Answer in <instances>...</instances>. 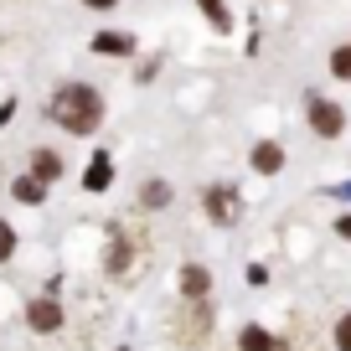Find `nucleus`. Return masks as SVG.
<instances>
[{
  "label": "nucleus",
  "mask_w": 351,
  "mask_h": 351,
  "mask_svg": "<svg viewBox=\"0 0 351 351\" xmlns=\"http://www.w3.org/2000/svg\"><path fill=\"white\" fill-rule=\"evenodd\" d=\"M310 130H315L320 140H336V134L346 130V114H341V104H330V99H310Z\"/></svg>",
  "instance_id": "f03ea898"
},
{
  "label": "nucleus",
  "mask_w": 351,
  "mask_h": 351,
  "mask_svg": "<svg viewBox=\"0 0 351 351\" xmlns=\"http://www.w3.org/2000/svg\"><path fill=\"white\" fill-rule=\"evenodd\" d=\"M32 176L42 181V186H47V181H57V176H62V155H57V150H36L32 155Z\"/></svg>",
  "instance_id": "6e6552de"
},
{
  "label": "nucleus",
  "mask_w": 351,
  "mask_h": 351,
  "mask_svg": "<svg viewBox=\"0 0 351 351\" xmlns=\"http://www.w3.org/2000/svg\"><path fill=\"white\" fill-rule=\"evenodd\" d=\"M93 52H99V57H130L134 36L130 32H93Z\"/></svg>",
  "instance_id": "39448f33"
},
{
  "label": "nucleus",
  "mask_w": 351,
  "mask_h": 351,
  "mask_svg": "<svg viewBox=\"0 0 351 351\" xmlns=\"http://www.w3.org/2000/svg\"><path fill=\"white\" fill-rule=\"evenodd\" d=\"M330 73H336L341 83H351V42H346V47H336V52H330Z\"/></svg>",
  "instance_id": "ddd939ff"
},
{
  "label": "nucleus",
  "mask_w": 351,
  "mask_h": 351,
  "mask_svg": "<svg viewBox=\"0 0 351 351\" xmlns=\"http://www.w3.org/2000/svg\"><path fill=\"white\" fill-rule=\"evenodd\" d=\"M336 232H341V238H351V217H341V222H336Z\"/></svg>",
  "instance_id": "a211bd4d"
},
{
  "label": "nucleus",
  "mask_w": 351,
  "mask_h": 351,
  "mask_svg": "<svg viewBox=\"0 0 351 351\" xmlns=\"http://www.w3.org/2000/svg\"><path fill=\"white\" fill-rule=\"evenodd\" d=\"M202 11L212 16V26H228V11H222V0H202Z\"/></svg>",
  "instance_id": "dca6fc26"
},
{
  "label": "nucleus",
  "mask_w": 351,
  "mask_h": 351,
  "mask_svg": "<svg viewBox=\"0 0 351 351\" xmlns=\"http://www.w3.org/2000/svg\"><path fill=\"white\" fill-rule=\"evenodd\" d=\"M336 346H341V351H351V315H341V320H336Z\"/></svg>",
  "instance_id": "2eb2a0df"
},
{
  "label": "nucleus",
  "mask_w": 351,
  "mask_h": 351,
  "mask_svg": "<svg viewBox=\"0 0 351 351\" xmlns=\"http://www.w3.org/2000/svg\"><path fill=\"white\" fill-rule=\"evenodd\" d=\"M11 253H16V228H11L5 217H0V263L11 258Z\"/></svg>",
  "instance_id": "4468645a"
},
{
  "label": "nucleus",
  "mask_w": 351,
  "mask_h": 351,
  "mask_svg": "<svg viewBox=\"0 0 351 351\" xmlns=\"http://www.w3.org/2000/svg\"><path fill=\"white\" fill-rule=\"evenodd\" d=\"M26 326H32V330H42V336H52V330H62V305H57L52 295L32 300V305H26Z\"/></svg>",
  "instance_id": "7ed1b4c3"
},
{
  "label": "nucleus",
  "mask_w": 351,
  "mask_h": 351,
  "mask_svg": "<svg viewBox=\"0 0 351 351\" xmlns=\"http://www.w3.org/2000/svg\"><path fill=\"white\" fill-rule=\"evenodd\" d=\"M207 212H212V222H238V191L212 186L207 191Z\"/></svg>",
  "instance_id": "20e7f679"
},
{
  "label": "nucleus",
  "mask_w": 351,
  "mask_h": 351,
  "mask_svg": "<svg viewBox=\"0 0 351 351\" xmlns=\"http://www.w3.org/2000/svg\"><path fill=\"white\" fill-rule=\"evenodd\" d=\"M11 191H16V202H26V207H42V197H47V186L36 181V176H21Z\"/></svg>",
  "instance_id": "9b49d317"
},
{
  "label": "nucleus",
  "mask_w": 351,
  "mask_h": 351,
  "mask_svg": "<svg viewBox=\"0 0 351 351\" xmlns=\"http://www.w3.org/2000/svg\"><path fill=\"white\" fill-rule=\"evenodd\" d=\"M207 289H212V274L202 269V263H186V269H181V295H186V300H202Z\"/></svg>",
  "instance_id": "0eeeda50"
},
{
  "label": "nucleus",
  "mask_w": 351,
  "mask_h": 351,
  "mask_svg": "<svg viewBox=\"0 0 351 351\" xmlns=\"http://www.w3.org/2000/svg\"><path fill=\"white\" fill-rule=\"evenodd\" d=\"M238 346H243V351H285V341H274V336H269V330L248 326V330H243V336H238Z\"/></svg>",
  "instance_id": "9d476101"
},
{
  "label": "nucleus",
  "mask_w": 351,
  "mask_h": 351,
  "mask_svg": "<svg viewBox=\"0 0 351 351\" xmlns=\"http://www.w3.org/2000/svg\"><path fill=\"white\" fill-rule=\"evenodd\" d=\"M88 11H114V5H119V0H83Z\"/></svg>",
  "instance_id": "f3484780"
},
{
  "label": "nucleus",
  "mask_w": 351,
  "mask_h": 351,
  "mask_svg": "<svg viewBox=\"0 0 351 351\" xmlns=\"http://www.w3.org/2000/svg\"><path fill=\"white\" fill-rule=\"evenodd\" d=\"M52 119L62 124L67 134H93L104 124V99H99V88H88V83H62L52 93Z\"/></svg>",
  "instance_id": "f257e3e1"
},
{
  "label": "nucleus",
  "mask_w": 351,
  "mask_h": 351,
  "mask_svg": "<svg viewBox=\"0 0 351 351\" xmlns=\"http://www.w3.org/2000/svg\"><path fill=\"white\" fill-rule=\"evenodd\" d=\"M253 171H263V176H274V171H285V150L279 145H253Z\"/></svg>",
  "instance_id": "1a4fd4ad"
},
{
  "label": "nucleus",
  "mask_w": 351,
  "mask_h": 351,
  "mask_svg": "<svg viewBox=\"0 0 351 351\" xmlns=\"http://www.w3.org/2000/svg\"><path fill=\"white\" fill-rule=\"evenodd\" d=\"M140 202H145V207H165V202H171V186H165V181H145Z\"/></svg>",
  "instance_id": "f8f14e48"
},
{
  "label": "nucleus",
  "mask_w": 351,
  "mask_h": 351,
  "mask_svg": "<svg viewBox=\"0 0 351 351\" xmlns=\"http://www.w3.org/2000/svg\"><path fill=\"white\" fill-rule=\"evenodd\" d=\"M114 181V160H109V150H99L93 160H88V171H83V186L88 191H104Z\"/></svg>",
  "instance_id": "423d86ee"
}]
</instances>
